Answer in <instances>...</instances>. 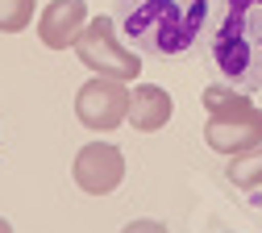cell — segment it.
<instances>
[{"label": "cell", "mask_w": 262, "mask_h": 233, "mask_svg": "<svg viewBox=\"0 0 262 233\" xmlns=\"http://www.w3.org/2000/svg\"><path fill=\"white\" fill-rule=\"evenodd\" d=\"M216 0H113V25L142 58H187L200 50Z\"/></svg>", "instance_id": "6da1fadb"}, {"label": "cell", "mask_w": 262, "mask_h": 233, "mask_svg": "<svg viewBox=\"0 0 262 233\" xmlns=\"http://www.w3.org/2000/svg\"><path fill=\"white\" fill-rule=\"evenodd\" d=\"M200 46L221 83L262 92V0H216Z\"/></svg>", "instance_id": "7a4b0ae2"}, {"label": "cell", "mask_w": 262, "mask_h": 233, "mask_svg": "<svg viewBox=\"0 0 262 233\" xmlns=\"http://www.w3.org/2000/svg\"><path fill=\"white\" fill-rule=\"evenodd\" d=\"M200 104L208 113V125H204L208 150L233 158V154L262 142V109L250 104L246 92L229 88V83H208L200 92Z\"/></svg>", "instance_id": "3957f363"}, {"label": "cell", "mask_w": 262, "mask_h": 233, "mask_svg": "<svg viewBox=\"0 0 262 233\" xmlns=\"http://www.w3.org/2000/svg\"><path fill=\"white\" fill-rule=\"evenodd\" d=\"M71 50L79 54V62L88 67V71H96L100 79L129 83V79H138V71H142V54L129 50V46L121 42L113 17H92V21H83V29H79V38H75Z\"/></svg>", "instance_id": "277c9868"}, {"label": "cell", "mask_w": 262, "mask_h": 233, "mask_svg": "<svg viewBox=\"0 0 262 233\" xmlns=\"http://www.w3.org/2000/svg\"><path fill=\"white\" fill-rule=\"evenodd\" d=\"M125 109H129V88L117 83V79L92 75V79L75 92V117H79V125L92 129V133H113V129L125 121Z\"/></svg>", "instance_id": "5b68a950"}, {"label": "cell", "mask_w": 262, "mask_h": 233, "mask_svg": "<svg viewBox=\"0 0 262 233\" xmlns=\"http://www.w3.org/2000/svg\"><path fill=\"white\" fill-rule=\"evenodd\" d=\"M75 183L79 192L88 196H108L121 187L125 179V154L113 146V142H88L79 154H75Z\"/></svg>", "instance_id": "8992f818"}, {"label": "cell", "mask_w": 262, "mask_h": 233, "mask_svg": "<svg viewBox=\"0 0 262 233\" xmlns=\"http://www.w3.org/2000/svg\"><path fill=\"white\" fill-rule=\"evenodd\" d=\"M83 21H88V0H50L38 17V38L50 50H67L75 46Z\"/></svg>", "instance_id": "52a82bcc"}, {"label": "cell", "mask_w": 262, "mask_h": 233, "mask_svg": "<svg viewBox=\"0 0 262 233\" xmlns=\"http://www.w3.org/2000/svg\"><path fill=\"white\" fill-rule=\"evenodd\" d=\"M175 113V100L167 88H158V83H138L134 92H129V109H125V121L142 129V133H154L171 121Z\"/></svg>", "instance_id": "ba28073f"}, {"label": "cell", "mask_w": 262, "mask_h": 233, "mask_svg": "<svg viewBox=\"0 0 262 233\" xmlns=\"http://www.w3.org/2000/svg\"><path fill=\"white\" fill-rule=\"evenodd\" d=\"M225 179L233 183L237 192H262V142L229 158V166H225Z\"/></svg>", "instance_id": "9c48e42d"}, {"label": "cell", "mask_w": 262, "mask_h": 233, "mask_svg": "<svg viewBox=\"0 0 262 233\" xmlns=\"http://www.w3.org/2000/svg\"><path fill=\"white\" fill-rule=\"evenodd\" d=\"M34 5L38 0H0V33H21L34 21Z\"/></svg>", "instance_id": "30bf717a"}, {"label": "cell", "mask_w": 262, "mask_h": 233, "mask_svg": "<svg viewBox=\"0 0 262 233\" xmlns=\"http://www.w3.org/2000/svg\"><path fill=\"white\" fill-rule=\"evenodd\" d=\"M121 233H171L167 225H158V221H150V217H142V221H129Z\"/></svg>", "instance_id": "8fae6325"}, {"label": "cell", "mask_w": 262, "mask_h": 233, "mask_svg": "<svg viewBox=\"0 0 262 233\" xmlns=\"http://www.w3.org/2000/svg\"><path fill=\"white\" fill-rule=\"evenodd\" d=\"M0 233H13V225H9V221H5V217H0Z\"/></svg>", "instance_id": "7c38bea8"}, {"label": "cell", "mask_w": 262, "mask_h": 233, "mask_svg": "<svg viewBox=\"0 0 262 233\" xmlns=\"http://www.w3.org/2000/svg\"><path fill=\"white\" fill-rule=\"evenodd\" d=\"M254 204H258V217H262V200H254Z\"/></svg>", "instance_id": "4fadbf2b"}]
</instances>
